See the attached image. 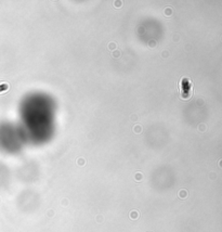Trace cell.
Masks as SVG:
<instances>
[{"instance_id":"cell-3","label":"cell","mask_w":222,"mask_h":232,"mask_svg":"<svg viewBox=\"0 0 222 232\" xmlns=\"http://www.w3.org/2000/svg\"><path fill=\"white\" fill-rule=\"evenodd\" d=\"M179 196H181V197H185L186 196V191H184V190H182V191L179 192Z\"/></svg>"},{"instance_id":"cell-2","label":"cell","mask_w":222,"mask_h":232,"mask_svg":"<svg viewBox=\"0 0 222 232\" xmlns=\"http://www.w3.org/2000/svg\"><path fill=\"white\" fill-rule=\"evenodd\" d=\"M9 88V86L7 84H2V85H0V93L1 92H3L4 90H7Z\"/></svg>"},{"instance_id":"cell-1","label":"cell","mask_w":222,"mask_h":232,"mask_svg":"<svg viewBox=\"0 0 222 232\" xmlns=\"http://www.w3.org/2000/svg\"><path fill=\"white\" fill-rule=\"evenodd\" d=\"M129 216H130L131 219L135 220V219H138V218H139V213L137 212V210H132V212L130 213V215H129Z\"/></svg>"},{"instance_id":"cell-4","label":"cell","mask_w":222,"mask_h":232,"mask_svg":"<svg viewBox=\"0 0 222 232\" xmlns=\"http://www.w3.org/2000/svg\"><path fill=\"white\" fill-rule=\"evenodd\" d=\"M134 131H135V132H140V131H141L140 126H135V127H134Z\"/></svg>"}]
</instances>
